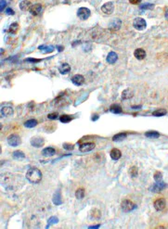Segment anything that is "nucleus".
<instances>
[{
    "label": "nucleus",
    "mask_w": 168,
    "mask_h": 229,
    "mask_svg": "<svg viewBox=\"0 0 168 229\" xmlns=\"http://www.w3.org/2000/svg\"><path fill=\"white\" fill-rule=\"evenodd\" d=\"M26 179L32 184H38L42 180V173L37 168H30L26 173Z\"/></svg>",
    "instance_id": "f257e3e1"
},
{
    "label": "nucleus",
    "mask_w": 168,
    "mask_h": 229,
    "mask_svg": "<svg viewBox=\"0 0 168 229\" xmlns=\"http://www.w3.org/2000/svg\"><path fill=\"white\" fill-rule=\"evenodd\" d=\"M121 208L125 213H129L137 208V205L134 204V202H132L130 199H124L121 203Z\"/></svg>",
    "instance_id": "f03ea898"
},
{
    "label": "nucleus",
    "mask_w": 168,
    "mask_h": 229,
    "mask_svg": "<svg viewBox=\"0 0 168 229\" xmlns=\"http://www.w3.org/2000/svg\"><path fill=\"white\" fill-rule=\"evenodd\" d=\"M133 26L138 31H143L147 27V22L144 19H142V18H136V19L133 21Z\"/></svg>",
    "instance_id": "7ed1b4c3"
},
{
    "label": "nucleus",
    "mask_w": 168,
    "mask_h": 229,
    "mask_svg": "<svg viewBox=\"0 0 168 229\" xmlns=\"http://www.w3.org/2000/svg\"><path fill=\"white\" fill-rule=\"evenodd\" d=\"M8 144L10 146V147H13V148H16V147H18L21 145V137L18 136V134H10V136L8 137Z\"/></svg>",
    "instance_id": "20e7f679"
},
{
    "label": "nucleus",
    "mask_w": 168,
    "mask_h": 229,
    "mask_svg": "<svg viewBox=\"0 0 168 229\" xmlns=\"http://www.w3.org/2000/svg\"><path fill=\"white\" fill-rule=\"evenodd\" d=\"M90 14H91V12L88 8H80L77 11V17L82 21L88 20Z\"/></svg>",
    "instance_id": "39448f33"
},
{
    "label": "nucleus",
    "mask_w": 168,
    "mask_h": 229,
    "mask_svg": "<svg viewBox=\"0 0 168 229\" xmlns=\"http://www.w3.org/2000/svg\"><path fill=\"white\" fill-rule=\"evenodd\" d=\"M114 10V5L112 2H107L101 7V11L106 15H111Z\"/></svg>",
    "instance_id": "423d86ee"
},
{
    "label": "nucleus",
    "mask_w": 168,
    "mask_h": 229,
    "mask_svg": "<svg viewBox=\"0 0 168 229\" xmlns=\"http://www.w3.org/2000/svg\"><path fill=\"white\" fill-rule=\"evenodd\" d=\"M95 143L93 142H88V143H84L82 145H80L79 147V150L81 152H89L91 150H93L95 149Z\"/></svg>",
    "instance_id": "0eeeda50"
},
{
    "label": "nucleus",
    "mask_w": 168,
    "mask_h": 229,
    "mask_svg": "<svg viewBox=\"0 0 168 229\" xmlns=\"http://www.w3.org/2000/svg\"><path fill=\"white\" fill-rule=\"evenodd\" d=\"M45 144V139L41 137H34L31 139V145L34 148H41Z\"/></svg>",
    "instance_id": "6e6552de"
},
{
    "label": "nucleus",
    "mask_w": 168,
    "mask_h": 229,
    "mask_svg": "<svg viewBox=\"0 0 168 229\" xmlns=\"http://www.w3.org/2000/svg\"><path fill=\"white\" fill-rule=\"evenodd\" d=\"M153 206H154V208H155L156 211H161L164 210V208H165V206H166L165 199H164V198H158V199H156V201H154V203H153Z\"/></svg>",
    "instance_id": "1a4fd4ad"
},
{
    "label": "nucleus",
    "mask_w": 168,
    "mask_h": 229,
    "mask_svg": "<svg viewBox=\"0 0 168 229\" xmlns=\"http://www.w3.org/2000/svg\"><path fill=\"white\" fill-rule=\"evenodd\" d=\"M166 184L165 183H163V182H156V183L154 185H152V186L150 187V191L153 192V193H157V192H160L162 191L163 189H164L166 187Z\"/></svg>",
    "instance_id": "9d476101"
},
{
    "label": "nucleus",
    "mask_w": 168,
    "mask_h": 229,
    "mask_svg": "<svg viewBox=\"0 0 168 229\" xmlns=\"http://www.w3.org/2000/svg\"><path fill=\"white\" fill-rule=\"evenodd\" d=\"M13 113H14V110L11 108L10 106H3L1 108V114L4 117L9 118V117L12 116Z\"/></svg>",
    "instance_id": "9b49d317"
},
{
    "label": "nucleus",
    "mask_w": 168,
    "mask_h": 229,
    "mask_svg": "<svg viewBox=\"0 0 168 229\" xmlns=\"http://www.w3.org/2000/svg\"><path fill=\"white\" fill-rule=\"evenodd\" d=\"M121 25H122L121 20H119V19H113V20H112L111 21H110V23H109V28L111 29V30L117 31V30H119V29L121 28Z\"/></svg>",
    "instance_id": "f8f14e48"
},
{
    "label": "nucleus",
    "mask_w": 168,
    "mask_h": 229,
    "mask_svg": "<svg viewBox=\"0 0 168 229\" xmlns=\"http://www.w3.org/2000/svg\"><path fill=\"white\" fill-rule=\"evenodd\" d=\"M42 11V5L41 4H34L32 5V7L30 9V13L33 16H37L41 13Z\"/></svg>",
    "instance_id": "ddd939ff"
},
{
    "label": "nucleus",
    "mask_w": 168,
    "mask_h": 229,
    "mask_svg": "<svg viewBox=\"0 0 168 229\" xmlns=\"http://www.w3.org/2000/svg\"><path fill=\"white\" fill-rule=\"evenodd\" d=\"M118 60V55L115 53L114 51H111L108 54L107 58H106V61L109 63V64H113L117 61Z\"/></svg>",
    "instance_id": "4468645a"
},
{
    "label": "nucleus",
    "mask_w": 168,
    "mask_h": 229,
    "mask_svg": "<svg viewBox=\"0 0 168 229\" xmlns=\"http://www.w3.org/2000/svg\"><path fill=\"white\" fill-rule=\"evenodd\" d=\"M52 201H53V203L55 205H57V206H59V205L62 204V198H61V193L60 190H57L54 195H53V198H52Z\"/></svg>",
    "instance_id": "2eb2a0df"
},
{
    "label": "nucleus",
    "mask_w": 168,
    "mask_h": 229,
    "mask_svg": "<svg viewBox=\"0 0 168 229\" xmlns=\"http://www.w3.org/2000/svg\"><path fill=\"white\" fill-rule=\"evenodd\" d=\"M72 82L75 85H82L85 83V77L81 74H76L72 78Z\"/></svg>",
    "instance_id": "dca6fc26"
},
{
    "label": "nucleus",
    "mask_w": 168,
    "mask_h": 229,
    "mask_svg": "<svg viewBox=\"0 0 168 229\" xmlns=\"http://www.w3.org/2000/svg\"><path fill=\"white\" fill-rule=\"evenodd\" d=\"M134 56L137 60H141L146 58V52H145V50L142 48H137L134 52Z\"/></svg>",
    "instance_id": "f3484780"
},
{
    "label": "nucleus",
    "mask_w": 168,
    "mask_h": 229,
    "mask_svg": "<svg viewBox=\"0 0 168 229\" xmlns=\"http://www.w3.org/2000/svg\"><path fill=\"white\" fill-rule=\"evenodd\" d=\"M55 153H56V150L53 147H48V148H45L42 150V154L45 157H52L55 155Z\"/></svg>",
    "instance_id": "a211bd4d"
},
{
    "label": "nucleus",
    "mask_w": 168,
    "mask_h": 229,
    "mask_svg": "<svg viewBox=\"0 0 168 229\" xmlns=\"http://www.w3.org/2000/svg\"><path fill=\"white\" fill-rule=\"evenodd\" d=\"M134 96V92L131 88H126L122 92V98L123 99H129Z\"/></svg>",
    "instance_id": "6ab92c4d"
},
{
    "label": "nucleus",
    "mask_w": 168,
    "mask_h": 229,
    "mask_svg": "<svg viewBox=\"0 0 168 229\" xmlns=\"http://www.w3.org/2000/svg\"><path fill=\"white\" fill-rule=\"evenodd\" d=\"M110 156L113 161H117L122 157V152L118 149H112L111 153H110Z\"/></svg>",
    "instance_id": "aec40b11"
},
{
    "label": "nucleus",
    "mask_w": 168,
    "mask_h": 229,
    "mask_svg": "<svg viewBox=\"0 0 168 229\" xmlns=\"http://www.w3.org/2000/svg\"><path fill=\"white\" fill-rule=\"evenodd\" d=\"M31 7H32V5H31V2L29 1V0H22V1L20 3L21 10H23V11L30 10Z\"/></svg>",
    "instance_id": "412c9836"
},
{
    "label": "nucleus",
    "mask_w": 168,
    "mask_h": 229,
    "mask_svg": "<svg viewBox=\"0 0 168 229\" xmlns=\"http://www.w3.org/2000/svg\"><path fill=\"white\" fill-rule=\"evenodd\" d=\"M126 137H127L126 133H119L113 136L112 141H114V142H122V141H124L126 138Z\"/></svg>",
    "instance_id": "4be33fe9"
},
{
    "label": "nucleus",
    "mask_w": 168,
    "mask_h": 229,
    "mask_svg": "<svg viewBox=\"0 0 168 229\" xmlns=\"http://www.w3.org/2000/svg\"><path fill=\"white\" fill-rule=\"evenodd\" d=\"M59 70H60V73L61 74H66L68 73H70L71 66L69 65V64H67V63H62L61 65L59 67Z\"/></svg>",
    "instance_id": "5701e85b"
},
{
    "label": "nucleus",
    "mask_w": 168,
    "mask_h": 229,
    "mask_svg": "<svg viewBox=\"0 0 168 229\" xmlns=\"http://www.w3.org/2000/svg\"><path fill=\"white\" fill-rule=\"evenodd\" d=\"M12 157L15 159V160L21 161V160H23V159L25 158V154L22 151H21V150H16V151H14L12 153Z\"/></svg>",
    "instance_id": "b1692460"
},
{
    "label": "nucleus",
    "mask_w": 168,
    "mask_h": 229,
    "mask_svg": "<svg viewBox=\"0 0 168 229\" xmlns=\"http://www.w3.org/2000/svg\"><path fill=\"white\" fill-rule=\"evenodd\" d=\"M37 125V121L36 119H30L24 122V126L26 128H33Z\"/></svg>",
    "instance_id": "393cba45"
},
{
    "label": "nucleus",
    "mask_w": 168,
    "mask_h": 229,
    "mask_svg": "<svg viewBox=\"0 0 168 229\" xmlns=\"http://www.w3.org/2000/svg\"><path fill=\"white\" fill-rule=\"evenodd\" d=\"M110 110L112 111V113H115V114H119L121 113L122 111H123V110H122L121 106L117 105V104H113L111 108H110Z\"/></svg>",
    "instance_id": "a878e982"
},
{
    "label": "nucleus",
    "mask_w": 168,
    "mask_h": 229,
    "mask_svg": "<svg viewBox=\"0 0 168 229\" xmlns=\"http://www.w3.org/2000/svg\"><path fill=\"white\" fill-rule=\"evenodd\" d=\"M19 29H20V26H19L18 23H17V22H13L12 24L9 26V33L14 34V33H16L17 32L19 31Z\"/></svg>",
    "instance_id": "bb28decb"
},
{
    "label": "nucleus",
    "mask_w": 168,
    "mask_h": 229,
    "mask_svg": "<svg viewBox=\"0 0 168 229\" xmlns=\"http://www.w3.org/2000/svg\"><path fill=\"white\" fill-rule=\"evenodd\" d=\"M38 48H39V50H42L44 53H50V52H53L54 46H40Z\"/></svg>",
    "instance_id": "cd10ccee"
},
{
    "label": "nucleus",
    "mask_w": 168,
    "mask_h": 229,
    "mask_svg": "<svg viewBox=\"0 0 168 229\" xmlns=\"http://www.w3.org/2000/svg\"><path fill=\"white\" fill-rule=\"evenodd\" d=\"M166 113H167L166 110H164V109H158V110H156L153 111L152 115L156 116V117H162V116H164Z\"/></svg>",
    "instance_id": "c85d7f7f"
},
{
    "label": "nucleus",
    "mask_w": 168,
    "mask_h": 229,
    "mask_svg": "<svg viewBox=\"0 0 168 229\" xmlns=\"http://www.w3.org/2000/svg\"><path fill=\"white\" fill-rule=\"evenodd\" d=\"M145 136L149 138H158L160 137V134L156 131H148L145 133Z\"/></svg>",
    "instance_id": "c756f323"
},
{
    "label": "nucleus",
    "mask_w": 168,
    "mask_h": 229,
    "mask_svg": "<svg viewBox=\"0 0 168 229\" xmlns=\"http://www.w3.org/2000/svg\"><path fill=\"white\" fill-rule=\"evenodd\" d=\"M75 197H76L77 199H82L85 197V189L80 187L76 191H75Z\"/></svg>",
    "instance_id": "7c9ffc66"
},
{
    "label": "nucleus",
    "mask_w": 168,
    "mask_h": 229,
    "mask_svg": "<svg viewBox=\"0 0 168 229\" xmlns=\"http://www.w3.org/2000/svg\"><path fill=\"white\" fill-rule=\"evenodd\" d=\"M138 174V170L136 166H132L129 169V175L131 176L132 178H136Z\"/></svg>",
    "instance_id": "2f4dec72"
},
{
    "label": "nucleus",
    "mask_w": 168,
    "mask_h": 229,
    "mask_svg": "<svg viewBox=\"0 0 168 229\" xmlns=\"http://www.w3.org/2000/svg\"><path fill=\"white\" fill-rule=\"evenodd\" d=\"M58 223H59V219H58V217H56V216H52V217H50V218L48 220V225H47V228H48L49 225H56V224H58Z\"/></svg>",
    "instance_id": "473e14b6"
},
{
    "label": "nucleus",
    "mask_w": 168,
    "mask_h": 229,
    "mask_svg": "<svg viewBox=\"0 0 168 229\" xmlns=\"http://www.w3.org/2000/svg\"><path fill=\"white\" fill-rule=\"evenodd\" d=\"M73 120V118L71 116L69 115H62L60 117V121L63 123H67V122H70Z\"/></svg>",
    "instance_id": "72a5a7b5"
},
{
    "label": "nucleus",
    "mask_w": 168,
    "mask_h": 229,
    "mask_svg": "<svg viewBox=\"0 0 168 229\" xmlns=\"http://www.w3.org/2000/svg\"><path fill=\"white\" fill-rule=\"evenodd\" d=\"M153 178L156 182H160L162 180V178H163V174H162L160 171H156L153 175Z\"/></svg>",
    "instance_id": "f704fd0d"
},
{
    "label": "nucleus",
    "mask_w": 168,
    "mask_h": 229,
    "mask_svg": "<svg viewBox=\"0 0 168 229\" xmlns=\"http://www.w3.org/2000/svg\"><path fill=\"white\" fill-rule=\"evenodd\" d=\"M154 5L153 4H143L140 6L141 9H153Z\"/></svg>",
    "instance_id": "c9c22d12"
},
{
    "label": "nucleus",
    "mask_w": 168,
    "mask_h": 229,
    "mask_svg": "<svg viewBox=\"0 0 168 229\" xmlns=\"http://www.w3.org/2000/svg\"><path fill=\"white\" fill-rule=\"evenodd\" d=\"M63 148H64L65 149H68V150H72V149H74V146L73 144L65 143V144H63Z\"/></svg>",
    "instance_id": "e433bc0d"
},
{
    "label": "nucleus",
    "mask_w": 168,
    "mask_h": 229,
    "mask_svg": "<svg viewBox=\"0 0 168 229\" xmlns=\"http://www.w3.org/2000/svg\"><path fill=\"white\" fill-rule=\"evenodd\" d=\"M58 116H59L58 113H50V114L48 115V118L49 120H56L58 118Z\"/></svg>",
    "instance_id": "4c0bfd02"
},
{
    "label": "nucleus",
    "mask_w": 168,
    "mask_h": 229,
    "mask_svg": "<svg viewBox=\"0 0 168 229\" xmlns=\"http://www.w3.org/2000/svg\"><path fill=\"white\" fill-rule=\"evenodd\" d=\"M6 6H7V2H6V0H1L0 1V10L3 11L6 8Z\"/></svg>",
    "instance_id": "58836bf2"
},
{
    "label": "nucleus",
    "mask_w": 168,
    "mask_h": 229,
    "mask_svg": "<svg viewBox=\"0 0 168 229\" xmlns=\"http://www.w3.org/2000/svg\"><path fill=\"white\" fill-rule=\"evenodd\" d=\"M7 14H8V15H10V16H12V15L15 14V12H14V11L11 9L10 8H8V9H7Z\"/></svg>",
    "instance_id": "ea45409f"
},
{
    "label": "nucleus",
    "mask_w": 168,
    "mask_h": 229,
    "mask_svg": "<svg viewBox=\"0 0 168 229\" xmlns=\"http://www.w3.org/2000/svg\"><path fill=\"white\" fill-rule=\"evenodd\" d=\"M129 2L133 5H137L141 2V0H129Z\"/></svg>",
    "instance_id": "a19ab883"
},
{
    "label": "nucleus",
    "mask_w": 168,
    "mask_h": 229,
    "mask_svg": "<svg viewBox=\"0 0 168 229\" xmlns=\"http://www.w3.org/2000/svg\"><path fill=\"white\" fill-rule=\"evenodd\" d=\"M93 211H97V213H98V210L97 211V209H93V210H92V211H91V213H93ZM91 215H92V217H93V218H95V219H97V218H100V217H98V216H97V213H91Z\"/></svg>",
    "instance_id": "79ce46f5"
},
{
    "label": "nucleus",
    "mask_w": 168,
    "mask_h": 229,
    "mask_svg": "<svg viewBox=\"0 0 168 229\" xmlns=\"http://www.w3.org/2000/svg\"><path fill=\"white\" fill-rule=\"evenodd\" d=\"M26 61H31V62H39L40 60H36V58H27Z\"/></svg>",
    "instance_id": "37998d69"
},
{
    "label": "nucleus",
    "mask_w": 168,
    "mask_h": 229,
    "mask_svg": "<svg viewBox=\"0 0 168 229\" xmlns=\"http://www.w3.org/2000/svg\"><path fill=\"white\" fill-rule=\"evenodd\" d=\"M164 17H165V19L168 21V8L165 9V12H164Z\"/></svg>",
    "instance_id": "c03bdc74"
},
{
    "label": "nucleus",
    "mask_w": 168,
    "mask_h": 229,
    "mask_svg": "<svg viewBox=\"0 0 168 229\" xmlns=\"http://www.w3.org/2000/svg\"><path fill=\"white\" fill-rule=\"evenodd\" d=\"M98 115H97V116H93V118H92V120H93V121H96V120H98Z\"/></svg>",
    "instance_id": "a18cd8bd"
},
{
    "label": "nucleus",
    "mask_w": 168,
    "mask_h": 229,
    "mask_svg": "<svg viewBox=\"0 0 168 229\" xmlns=\"http://www.w3.org/2000/svg\"><path fill=\"white\" fill-rule=\"evenodd\" d=\"M98 227H100V225H93V226H89V228H98Z\"/></svg>",
    "instance_id": "49530a36"
}]
</instances>
